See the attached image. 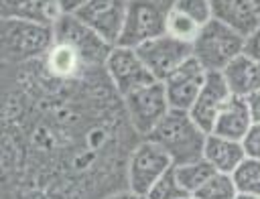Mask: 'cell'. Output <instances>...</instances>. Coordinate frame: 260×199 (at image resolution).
I'll return each mask as SVG.
<instances>
[{
  "label": "cell",
  "mask_w": 260,
  "mask_h": 199,
  "mask_svg": "<svg viewBox=\"0 0 260 199\" xmlns=\"http://www.w3.org/2000/svg\"><path fill=\"white\" fill-rule=\"evenodd\" d=\"M146 138L156 142L171 156L173 167H179L203 158L207 134L193 122L189 112L171 110Z\"/></svg>",
  "instance_id": "1"
},
{
  "label": "cell",
  "mask_w": 260,
  "mask_h": 199,
  "mask_svg": "<svg viewBox=\"0 0 260 199\" xmlns=\"http://www.w3.org/2000/svg\"><path fill=\"white\" fill-rule=\"evenodd\" d=\"M0 37H2L0 39L2 55L6 61L12 63L45 57L55 43L53 26L32 20H20V18H2Z\"/></svg>",
  "instance_id": "2"
},
{
  "label": "cell",
  "mask_w": 260,
  "mask_h": 199,
  "mask_svg": "<svg viewBox=\"0 0 260 199\" xmlns=\"http://www.w3.org/2000/svg\"><path fill=\"white\" fill-rule=\"evenodd\" d=\"M244 37L211 18L193 41V57L205 71H223L244 53Z\"/></svg>",
  "instance_id": "3"
},
{
  "label": "cell",
  "mask_w": 260,
  "mask_h": 199,
  "mask_svg": "<svg viewBox=\"0 0 260 199\" xmlns=\"http://www.w3.org/2000/svg\"><path fill=\"white\" fill-rule=\"evenodd\" d=\"M167 12L158 0H130L118 45L138 49L167 32Z\"/></svg>",
  "instance_id": "4"
},
{
  "label": "cell",
  "mask_w": 260,
  "mask_h": 199,
  "mask_svg": "<svg viewBox=\"0 0 260 199\" xmlns=\"http://www.w3.org/2000/svg\"><path fill=\"white\" fill-rule=\"evenodd\" d=\"M53 30H55V41L73 47L81 55L85 67L106 65V59L114 49V45H110L93 28H89L75 14L69 12L61 14V18L53 24Z\"/></svg>",
  "instance_id": "5"
},
{
  "label": "cell",
  "mask_w": 260,
  "mask_h": 199,
  "mask_svg": "<svg viewBox=\"0 0 260 199\" xmlns=\"http://www.w3.org/2000/svg\"><path fill=\"white\" fill-rule=\"evenodd\" d=\"M171 167V156L156 142L144 138L128 158V189L144 199Z\"/></svg>",
  "instance_id": "6"
},
{
  "label": "cell",
  "mask_w": 260,
  "mask_h": 199,
  "mask_svg": "<svg viewBox=\"0 0 260 199\" xmlns=\"http://www.w3.org/2000/svg\"><path fill=\"white\" fill-rule=\"evenodd\" d=\"M122 100H124V106H126L130 124L144 138L171 112L169 97H167V91H165V83L162 81H152V83H148L144 87H138L136 91L128 93Z\"/></svg>",
  "instance_id": "7"
},
{
  "label": "cell",
  "mask_w": 260,
  "mask_h": 199,
  "mask_svg": "<svg viewBox=\"0 0 260 199\" xmlns=\"http://www.w3.org/2000/svg\"><path fill=\"white\" fill-rule=\"evenodd\" d=\"M146 69L154 77V81H165L171 73H175L187 59L193 57V45L183 43L171 35H160L136 49Z\"/></svg>",
  "instance_id": "8"
},
{
  "label": "cell",
  "mask_w": 260,
  "mask_h": 199,
  "mask_svg": "<svg viewBox=\"0 0 260 199\" xmlns=\"http://www.w3.org/2000/svg\"><path fill=\"white\" fill-rule=\"evenodd\" d=\"M104 69L108 71V77H110L112 85L116 87V91L122 97L136 91L138 87H144V85L154 81V77L146 69L144 61L136 53V49H130V47L116 45L112 49L110 57L106 59Z\"/></svg>",
  "instance_id": "9"
},
{
  "label": "cell",
  "mask_w": 260,
  "mask_h": 199,
  "mask_svg": "<svg viewBox=\"0 0 260 199\" xmlns=\"http://www.w3.org/2000/svg\"><path fill=\"white\" fill-rule=\"evenodd\" d=\"M128 4L130 0H89L73 14L83 24L93 28L102 39L116 47L126 22Z\"/></svg>",
  "instance_id": "10"
},
{
  "label": "cell",
  "mask_w": 260,
  "mask_h": 199,
  "mask_svg": "<svg viewBox=\"0 0 260 199\" xmlns=\"http://www.w3.org/2000/svg\"><path fill=\"white\" fill-rule=\"evenodd\" d=\"M230 100H232V91H230L221 71H207L205 83H203L193 108L189 110V116L205 134H211L217 116L221 114V110L228 106Z\"/></svg>",
  "instance_id": "11"
},
{
  "label": "cell",
  "mask_w": 260,
  "mask_h": 199,
  "mask_svg": "<svg viewBox=\"0 0 260 199\" xmlns=\"http://www.w3.org/2000/svg\"><path fill=\"white\" fill-rule=\"evenodd\" d=\"M205 77H207V71L199 65L195 57L187 59L175 73H171L162 81L171 110L189 112L205 83Z\"/></svg>",
  "instance_id": "12"
},
{
  "label": "cell",
  "mask_w": 260,
  "mask_h": 199,
  "mask_svg": "<svg viewBox=\"0 0 260 199\" xmlns=\"http://www.w3.org/2000/svg\"><path fill=\"white\" fill-rule=\"evenodd\" d=\"M211 14L244 39L260 26V14L250 0H209Z\"/></svg>",
  "instance_id": "13"
},
{
  "label": "cell",
  "mask_w": 260,
  "mask_h": 199,
  "mask_svg": "<svg viewBox=\"0 0 260 199\" xmlns=\"http://www.w3.org/2000/svg\"><path fill=\"white\" fill-rule=\"evenodd\" d=\"M63 14L59 0H2V18H20L53 26Z\"/></svg>",
  "instance_id": "14"
},
{
  "label": "cell",
  "mask_w": 260,
  "mask_h": 199,
  "mask_svg": "<svg viewBox=\"0 0 260 199\" xmlns=\"http://www.w3.org/2000/svg\"><path fill=\"white\" fill-rule=\"evenodd\" d=\"M232 95L236 97H250L252 93L260 91V65L250 59L246 53L238 55L223 71H221Z\"/></svg>",
  "instance_id": "15"
},
{
  "label": "cell",
  "mask_w": 260,
  "mask_h": 199,
  "mask_svg": "<svg viewBox=\"0 0 260 199\" xmlns=\"http://www.w3.org/2000/svg\"><path fill=\"white\" fill-rule=\"evenodd\" d=\"M203 158L217 173L232 175L246 158V152L242 148V142L238 140H230L217 134H207L205 146H203Z\"/></svg>",
  "instance_id": "16"
},
{
  "label": "cell",
  "mask_w": 260,
  "mask_h": 199,
  "mask_svg": "<svg viewBox=\"0 0 260 199\" xmlns=\"http://www.w3.org/2000/svg\"><path fill=\"white\" fill-rule=\"evenodd\" d=\"M252 116L248 110V102L246 97H236L232 95V100L228 102V106L221 110V114L215 120L213 132L217 136L230 138V140H238L242 142V138L246 136V132L252 128Z\"/></svg>",
  "instance_id": "17"
},
{
  "label": "cell",
  "mask_w": 260,
  "mask_h": 199,
  "mask_svg": "<svg viewBox=\"0 0 260 199\" xmlns=\"http://www.w3.org/2000/svg\"><path fill=\"white\" fill-rule=\"evenodd\" d=\"M47 71L57 77V79H73L81 73V69H85V63L81 59V55L65 45V43H53V47L49 49V53L43 57Z\"/></svg>",
  "instance_id": "18"
},
{
  "label": "cell",
  "mask_w": 260,
  "mask_h": 199,
  "mask_svg": "<svg viewBox=\"0 0 260 199\" xmlns=\"http://www.w3.org/2000/svg\"><path fill=\"white\" fill-rule=\"evenodd\" d=\"M215 173V169L205 160V158H199L195 162H187V164H179L175 167V175L181 183V187L189 193V195H195L203 185L205 181Z\"/></svg>",
  "instance_id": "19"
},
{
  "label": "cell",
  "mask_w": 260,
  "mask_h": 199,
  "mask_svg": "<svg viewBox=\"0 0 260 199\" xmlns=\"http://www.w3.org/2000/svg\"><path fill=\"white\" fill-rule=\"evenodd\" d=\"M238 193L258 195L260 197V160L258 158H244L242 164L232 173Z\"/></svg>",
  "instance_id": "20"
},
{
  "label": "cell",
  "mask_w": 260,
  "mask_h": 199,
  "mask_svg": "<svg viewBox=\"0 0 260 199\" xmlns=\"http://www.w3.org/2000/svg\"><path fill=\"white\" fill-rule=\"evenodd\" d=\"M236 195H238V189L232 175L215 171L193 197L195 199H236Z\"/></svg>",
  "instance_id": "21"
},
{
  "label": "cell",
  "mask_w": 260,
  "mask_h": 199,
  "mask_svg": "<svg viewBox=\"0 0 260 199\" xmlns=\"http://www.w3.org/2000/svg\"><path fill=\"white\" fill-rule=\"evenodd\" d=\"M201 28L203 26L197 24L193 18H189L187 14H183V12H179V10L169 6V12H167V35H171V37H175V39H179L183 43L193 45V41L197 39Z\"/></svg>",
  "instance_id": "22"
},
{
  "label": "cell",
  "mask_w": 260,
  "mask_h": 199,
  "mask_svg": "<svg viewBox=\"0 0 260 199\" xmlns=\"http://www.w3.org/2000/svg\"><path fill=\"white\" fill-rule=\"evenodd\" d=\"M189 197V193L181 187L177 175H175V167H171L150 189V193L144 199H183ZM193 197V195H191Z\"/></svg>",
  "instance_id": "23"
},
{
  "label": "cell",
  "mask_w": 260,
  "mask_h": 199,
  "mask_svg": "<svg viewBox=\"0 0 260 199\" xmlns=\"http://www.w3.org/2000/svg\"><path fill=\"white\" fill-rule=\"evenodd\" d=\"M171 8H175V10L183 12V14H187L189 18H193V20H195L197 24H201V26H205V24L213 18L209 0H173Z\"/></svg>",
  "instance_id": "24"
},
{
  "label": "cell",
  "mask_w": 260,
  "mask_h": 199,
  "mask_svg": "<svg viewBox=\"0 0 260 199\" xmlns=\"http://www.w3.org/2000/svg\"><path fill=\"white\" fill-rule=\"evenodd\" d=\"M242 148L246 152V158L260 160V124H252V128L242 138Z\"/></svg>",
  "instance_id": "25"
},
{
  "label": "cell",
  "mask_w": 260,
  "mask_h": 199,
  "mask_svg": "<svg viewBox=\"0 0 260 199\" xmlns=\"http://www.w3.org/2000/svg\"><path fill=\"white\" fill-rule=\"evenodd\" d=\"M244 53L260 65V26L252 35L246 37V41H244Z\"/></svg>",
  "instance_id": "26"
},
{
  "label": "cell",
  "mask_w": 260,
  "mask_h": 199,
  "mask_svg": "<svg viewBox=\"0 0 260 199\" xmlns=\"http://www.w3.org/2000/svg\"><path fill=\"white\" fill-rule=\"evenodd\" d=\"M246 102H248V110H250L252 122L254 124H260V91H256L250 97H246Z\"/></svg>",
  "instance_id": "27"
},
{
  "label": "cell",
  "mask_w": 260,
  "mask_h": 199,
  "mask_svg": "<svg viewBox=\"0 0 260 199\" xmlns=\"http://www.w3.org/2000/svg\"><path fill=\"white\" fill-rule=\"evenodd\" d=\"M61 2V8H63V12H69V14H73L77 8H81L85 2H89V0H59Z\"/></svg>",
  "instance_id": "28"
},
{
  "label": "cell",
  "mask_w": 260,
  "mask_h": 199,
  "mask_svg": "<svg viewBox=\"0 0 260 199\" xmlns=\"http://www.w3.org/2000/svg\"><path fill=\"white\" fill-rule=\"evenodd\" d=\"M106 199H142V197H138L136 193H132V191L128 189V191H120V193H114V195H110V197H106Z\"/></svg>",
  "instance_id": "29"
},
{
  "label": "cell",
  "mask_w": 260,
  "mask_h": 199,
  "mask_svg": "<svg viewBox=\"0 0 260 199\" xmlns=\"http://www.w3.org/2000/svg\"><path fill=\"white\" fill-rule=\"evenodd\" d=\"M236 199H260L258 195H246V193H238Z\"/></svg>",
  "instance_id": "30"
},
{
  "label": "cell",
  "mask_w": 260,
  "mask_h": 199,
  "mask_svg": "<svg viewBox=\"0 0 260 199\" xmlns=\"http://www.w3.org/2000/svg\"><path fill=\"white\" fill-rule=\"evenodd\" d=\"M250 2L254 4V8H256V10H258V14H260V0H250Z\"/></svg>",
  "instance_id": "31"
},
{
  "label": "cell",
  "mask_w": 260,
  "mask_h": 199,
  "mask_svg": "<svg viewBox=\"0 0 260 199\" xmlns=\"http://www.w3.org/2000/svg\"><path fill=\"white\" fill-rule=\"evenodd\" d=\"M183 199H195V197H191V195H189V197H183Z\"/></svg>",
  "instance_id": "32"
}]
</instances>
